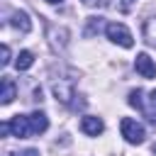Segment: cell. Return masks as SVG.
<instances>
[{
  "mask_svg": "<svg viewBox=\"0 0 156 156\" xmlns=\"http://www.w3.org/2000/svg\"><path fill=\"white\" fill-rule=\"evenodd\" d=\"M10 24H12L17 32H22V34H27V32L32 29V20H29V15H27L24 10H15L12 17H10Z\"/></svg>",
  "mask_w": 156,
  "mask_h": 156,
  "instance_id": "8",
  "label": "cell"
},
{
  "mask_svg": "<svg viewBox=\"0 0 156 156\" xmlns=\"http://www.w3.org/2000/svg\"><path fill=\"white\" fill-rule=\"evenodd\" d=\"M80 132H83L85 136H98V134H102V132H105L102 117H98V115H83V117H80Z\"/></svg>",
  "mask_w": 156,
  "mask_h": 156,
  "instance_id": "5",
  "label": "cell"
},
{
  "mask_svg": "<svg viewBox=\"0 0 156 156\" xmlns=\"http://www.w3.org/2000/svg\"><path fill=\"white\" fill-rule=\"evenodd\" d=\"M46 2H49V5H61L63 0H46Z\"/></svg>",
  "mask_w": 156,
  "mask_h": 156,
  "instance_id": "20",
  "label": "cell"
},
{
  "mask_svg": "<svg viewBox=\"0 0 156 156\" xmlns=\"http://www.w3.org/2000/svg\"><path fill=\"white\" fill-rule=\"evenodd\" d=\"M105 37H107L112 44L122 46V49H132V46H134V37H132L129 27L122 24V22H107V24H105Z\"/></svg>",
  "mask_w": 156,
  "mask_h": 156,
  "instance_id": "2",
  "label": "cell"
},
{
  "mask_svg": "<svg viewBox=\"0 0 156 156\" xmlns=\"http://www.w3.org/2000/svg\"><path fill=\"white\" fill-rule=\"evenodd\" d=\"M46 37H49V44H51V49H54V51H66L71 32H68L66 27H61V24H49Z\"/></svg>",
  "mask_w": 156,
  "mask_h": 156,
  "instance_id": "4",
  "label": "cell"
},
{
  "mask_svg": "<svg viewBox=\"0 0 156 156\" xmlns=\"http://www.w3.org/2000/svg\"><path fill=\"white\" fill-rule=\"evenodd\" d=\"M134 68H136V73L141 76V78H154L156 76V63L151 61V56L149 54H136V58H134Z\"/></svg>",
  "mask_w": 156,
  "mask_h": 156,
  "instance_id": "7",
  "label": "cell"
},
{
  "mask_svg": "<svg viewBox=\"0 0 156 156\" xmlns=\"http://www.w3.org/2000/svg\"><path fill=\"white\" fill-rule=\"evenodd\" d=\"M151 151H154V154H156V141H154V146H151Z\"/></svg>",
  "mask_w": 156,
  "mask_h": 156,
  "instance_id": "22",
  "label": "cell"
},
{
  "mask_svg": "<svg viewBox=\"0 0 156 156\" xmlns=\"http://www.w3.org/2000/svg\"><path fill=\"white\" fill-rule=\"evenodd\" d=\"M0 132H2L5 136H7V134H12V129H10V122H2V124H0Z\"/></svg>",
  "mask_w": 156,
  "mask_h": 156,
  "instance_id": "17",
  "label": "cell"
},
{
  "mask_svg": "<svg viewBox=\"0 0 156 156\" xmlns=\"http://www.w3.org/2000/svg\"><path fill=\"white\" fill-rule=\"evenodd\" d=\"M127 102H129L132 107H136V110H141V112H144V93H141L139 88L129 93V98H127Z\"/></svg>",
  "mask_w": 156,
  "mask_h": 156,
  "instance_id": "14",
  "label": "cell"
},
{
  "mask_svg": "<svg viewBox=\"0 0 156 156\" xmlns=\"http://www.w3.org/2000/svg\"><path fill=\"white\" fill-rule=\"evenodd\" d=\"M10 56H12V54H10V46H7V44H2V46H0V66H2V68L12 61Z\"/></svg>",
  "mask_w": 156,
  "mask_h": 156,
  "instance_id": "16",
  "label": "cell"
},
{
  "mask_svg": "<svg viewBox=\"0 0 156 156\" xmlns=\"http://www.w3.org/2000/svg\"><path fill=\"white\" fill-rule=\"evenodd\" d=\"M32 63H34V54H32V51H27V49H24V51H20V54H17V58H15V68H17V71H27Z\"/></svg>",
  "mask_w": 156,
  "mask_h": 156,
  "instance_id": "12",
  "label": "cell"
},
{
  "mask_svg": "<svg viewBox=\"0 0 156 156\" xmlns=\"http://www.w3.org/2000/svg\"><path fill=\"white\" fill-rule=\"evenodd\" d=\"M5 156H20V151H7Z\"/></svg>",
  "mask_w": 156,
  "mask_h": 156,
  "instance_id": "21",
  "label": "cell"
},
{
  "mask_svg": "<svg viewBox=\"0 0 156 156\" xmlns=\"http://www.w3.org/2000/svg\"><path fill=\"white\" fill-rule=\"evenodd\" d=\"M10 129H12V136H17V139H29V136H32L29 115H15V117L10 119Z\"/></svg>",
  "mask_w": 156,
  "mask_h": 156,
  "instance_id": "6",
  "label": "cell"
},
{
  "mask_svg": "<svg viewBox=\"0 0 156 156\" xmlns=\"http://www.w3.org/2000/svg\"><path fill=\"white\" fill-rule=\"evenodd\" d=\"M141 34H144V41H146L149 46H156V17H149V20H144Z\"/></svg>",
  "mask_w": 156,
  "mask_h": 156,
  "instance_id": "11",
  "label": "cell"
},
{
  "mask_svg": "<svg viewBox=\"0 0 156 156\" xmlns=\"http://www.w3.org/2000/svg\"><path fill=\"white\" fill-rule=\"evenodd\" d=\"M119 132H122L124 141H127V144H134V146L144 144V139H146V129H144V124L136 122L134 117H122V122H119Z\"/></svg>",
  "mask_w": 156,
  "mask_h": 156,
  "instance_id": "3",
  "label": "cell"
},
{
  "mask_svg": "<svg viewBox=\"0 0 156 156\" xmlns=\"http://www.w3.org/2000/svg\"><path fill=\"white\" fill-rule=\"evenodd\" d=\"M15 95H17V85H15V80L2 78V83H0V105H10V102L15 100Z\"/></svg>",
  "mask_w": 156,
  "mask_h": 156,
  "instance_id": "9",
  "label": "cell"
},
{
  "mask_svg": "<svg viewBox=\"0 0 156 156\" xmlns=\"http://www.w3.org/2000/svg\"><path fill=\"white\" fill-rule=\"evenodd\" d=\"M102 29V17H88V29H85V37H93L95 32Z\"/></svg>",
  "mask_w": 156,
  "mask_h": 156,
  "instance_id": "15",
  "label": "cell"
},
{
  "mask_svg": "<svg viewBox=\"0 0 156 156\" xmlns=\"http://www.w3.org/2000/svg\"><path fill=\"white\" fill-rule=\"evenodd\" d=\"M49 83H51L54 98H56L61 105H71V100L76 98V78H73V73H71V71L54 73Z\"/></svg>",
  "mask_w": 156,
  "mask_h": 156,
  "instance_id": "1",
  "label": "cell"
},
{
  "mask_svg": "<svg viewBox=\"0 0 156 156\" xmlns=\"http://www.w3.org/2000/svg\"><path fill=\"white\" fill-rule=\"evenodd\" d=\"M100 0H83V5H88V7H93V5H98Z\"/></svg>",
  "mask_w": 156,
  "mask_h": 156,
  "instance_id": "19",
  "label": "cell"
},
{
  "mask_svg": "<svg viewBox=\"0 0 156 156\" xmlns=\"http://www.w3.org/2000/svg\"><path fill=\"white\" fill-rule=\"evenodd\" d=\"M144 115L149 117L151 124H156V90L149 93V98H146V102H144Z\"/></svg>",
  "mask_w": 156,
  "mask_h": 156,
  "instance_id": "13",
  "label": "cell"
},
{
  "mask_svg": "<svg viewBox=\"0 0 156 156\" xmlns=\"http://www.w3.org/2000/svg\"><path fill=\"white\" fill-rule=\"evenodd\" d=\"M132 2H134V0H122V5H119V7H122V10H124V12H127V10H129V7H132Z\"/></svg>",
  "mask_w": 156,
  "mask_h": 156,
  "instance_id": "18",
  "label": "cell"
},
{
  "mask_svg": "<svg viewBox=\"0 0 156 156\" xmlns=\"http://www.w3.org/2000/svg\"><path fill=\"white\" fill-rule=\"evenodd\" d=\"M29 124H32V134H44L49 129V117L37 110V112L29 115Z\"/></svg>",
  "mask_w": 156,
  "mask_h": 156,
  "instance_id": "10",
  "label": "cell"
}]
</instances>
